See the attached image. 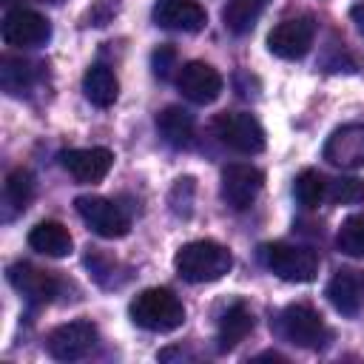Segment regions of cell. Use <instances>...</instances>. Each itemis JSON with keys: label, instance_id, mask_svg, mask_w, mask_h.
Masks as SVG:
<instances>
[{"label": "cell", "instance_id": "28", "mask_svg": "<svg viewBox=\"0 0 364 364\" xmlns=\"http://www.w3.org/2000/svg\"><path fill=\"white\" fill-rule=\"evenodd\" d=\"M350 17H353V23H355L358 34L364 37V0H361V3H355V6L350 9Z\"/></svg>", "mask_w": 364, "mask_h": 364}, {"label": "cell", "instance_id": "1", "mask_svg": "<svg viewBox=\"0 0 364 364\" xmlns=\"http://www.w3.org/2000/svg\"><path fill=\"white\" fill-rule=\"evenodd\" d=\"M173 267L185 282L202 284V282H216L225 273H230L233 256L225 245H219L213 239H196L176 250Z\"/></svg>", "mask_w": 364, "mask_h": 364}, {"label": "cell", "instance_id": "15", "mask_svg": "<svg viewBox=\"0 0 364 364\" xmlns=\"http://www.w3.org/2000/svg\"><path fill=\"white\" fill-rule=\"evenodd\" d=\"M9 282H11V287H14L20 296H26L31 304H46V301H51V299L57 296V287H60L51 273L40 270V267H34V264H28V262L11 264V267H9Z\"/></svg>", "mask_w": 364, "mask_h": 364}, {"label": "cell", "instance_id": "18", "mask_svg": "<svg viewBox=\"0 0 364 364\" xmlns=\"http://www.w3.org/2000/svg\"><path fill=\"white\" fill-rule=\"evenodd\" d=\"M28 245L43 253V256H51V259H65L71 253V233L65 225L54 222V219H46V222H37L31 230H28Z\"/></svg>", "mask_w": 364, "mask_h": 364}, {"label": "cell", "instance_id": "8", "mask_svg": "<svg viewBox=\"0 0 364 364\" xmlns=\"http://www.w3.org/2000/svg\"><path fill=\"white\" fill-rule=\"evenodd\" d=\"M313 40H316V20L310 14H301L282 20L267 34V48L282 60H301L310 51Z\"/></svg>", "mask_w": 364, "mask_h": 364}, {"label": "cell", "instance_id": "25", "mask_svg": "<svg viewBox=\"0 0 364 364\" xmlns=\"http://www.w3.org/2000/svg\"><path fill=\"white\" fill-rule=\"evenodd\" d=\"M31 80H34V65H31V63L11 60V57L3 60V68H0V85H3L9 94H23V88H28Z\"/></svg>", "mask_w": 364, "mask_h": 364}, {"label": "cell", "instance_id": "13", "mask_svg": "<svg viewBox=\"0 0 364 364\" xmlns=\"http://www.w3.org/2000/svg\"><path fill=\"white\" fill-rule=\"evenodd\" d=\"M151 14L159 28L188 31V34L202 31L208 23V14L196 0H156Z\"/></svg>", "mask_w": 364, "mask_h": 364}, {"label": "cell", "instance_id": "12", "mask_svg": "<svg viewBox=\"0 0 364 364\" xmlns=\"http://www.w3.org/2000/svg\"><path fill=\"white\" fill-rule=\"evenodd\" d=\"M324 159L344 171L364 168V122L336 128L324 142Z\"/></svg>", "mask_w": 364, "mask_h": 364}, {"label": "cell", "instance_id": "22", "mask_svg": "<svg viewBox=\"0 0 364 364\" xmlns=\"http://www.w3.org/2000/svg\"><path fill=\"white\" fill-rule=\"evenodd\" d=\"M34 196V176L26 171V168H14L9 176H6V188H3V199L9 205V213L6 219H11L14 213L26 210V205L31 202Z\"/></svg>", "mask_w": 364, "mask_h": 364}, {"label": "cell", "instance_id": "7", "mask_svg": "<svg viewBox=\"0 0 364 364\" xmlns=\"http://www.w3.org/2000/svg\"><path fill=\"white\" fill-rule=\"evenodd\" d=\"M3 43L14 48H37L51 40V23L34 9H9L3 17Z\"/></svg>", "mask_w": 364, "mask_h": 364}, {"label": "cell", "instance_id": "20", "mask_svg": "<svg viewBox=\"0 0 364 364\" xmlns=\"http://www.w3.org/2000/svg\"><path fill=\"white\" fill-rule=\"evenodd\" d=\"M82 91H85V100H88L91 105L108 108V105H114L117 97H119V82H117V77H114V71H111L108 65L97 63V65H91V68L85 71V77H82Z\"/></svg>", "mask_w": 364, "mask_h": 364}, {"label": "cell", "instance_id": "23", "mask_svg": "<svg viewBox=\"0 0 364 364\" xmlns=\"http://www.w3.org/2000/svg\"><path fill=\"white\" fill-rule=\"evenodd\" d=\"M293 193H296V202H299L301 208L313 210V208H318V205L327 199V179H324L318 171L307 168V171H301V173L296 176Z\"/></svg>", "mask_w": 364, "mask_h": 364}, {"label": "cell", "instance_id": "26", "mask_svg": "<svg viewBox=\"0 0 364 364\" xmlns=\"http://www.w3.org/2000/svg\"><path fill=\"white\" fill-rule=\"evenodd\" d=\"M327 199L336 205H355L364 202V182L358 176H338L327 182Z\"/></svg>", "mask_w": 364, "mask_h": 364}, {"label": "cell", "instance_id": "17", "mask_svg": "<svg viewBox=\"0 0 364 364\" xmlns=\"http://www.w3.org/2000/svg\"><path fill=\"white\" fill-rule=\"evenodd\" d=\"M156 131L159 136L171 145V148H191L193 145V134H196V125H193V117L179 108V105H168L156 114Z\"/></svg>", "mask_w": 364, "mask_h": 364}, {"label": "cell", "instance_id": "5", "mask_svg": "<svg viewBox=\"0 0 364 364\" xmlns=\"http://www.w3.org/2000/svg\"><path fill=\"white\" fill-rule=\"evenodd\" d=\"M213 134L219 142L236 154H259L264 148V128L253 114L225 111L213 119Z\"/></svg>", "mask_w": 364, "mask_h": 364}, {"label": "cell", "instance_id": "9", "mask_svg": "<svg viewBox=\"0 0 364 364\" xmlns=\"http://www.w3.org/2000/svg\"><path fill=\"white\" fill-rule=\"evenodd\" d=\"M46 347H48V355L57 361H80L97 347V327L88 318L60 324L57 330H51Z\"/></svg>", "mask_w": 364, "mask_h": 364}, {"label": "cell", "instance_id": "6", "mask_svg": "<svg viewBox=\"0 0 364 364\" xmlns=\"http://www.w3.org/2000/svg\"><path fill=\"white\" fill-rule=\"evenodd\" d=\"M74 208L80 219L102 239H119L131 230V216L105 196H77Z\"/></svg>", "mask_w": 364, "mask_h": 364}, {"label": "cell", "instance_id": "24", "mask_svg": "<svg viewBox=\"0 0 364 364\" xmlns=\"http://www.w3.org/2000/svg\"><path fill=\"white\" fill-rule=\"evenodd\" d=\"M336 245L341 253L353 259H364V213L347 216L336 233Z\"/></svg>", "mask_w": 364, "mask_h": 364}, {"label": "cell", "instance_id": "2", "mask_svg": "<svg viewBox=\"0 0 364 364\" xmlns=\"http://www.w3.org/2000/svg\"><path fill=\"white\" fill-rule=\"evenodd\" d=\"M128 316L142 330L171 333V330L182 327L185 307L168 287H148V290L134 296V301L128 304Z\"/></svg>", "mask_w": 364, "mask_h": 364}, {"label": "cell", "instance_id": "27", "mask_svg": "<svg viewBox=\"0 0 364 364\" xmlns=\"http://www.w3.org/2000/svg\"><path fill=\"white\" fill-rule=\"evenodd\" d=\"M151 63H154V74L165 80V77H171V71L176 68V51H173L171 46H159V48L154 51Z\"/></svg>", "mask_w": 364, "mask_h": 364}, {"label": "cell", "instance_id": "19", "mask_svg": "<svg viewBox=\"0 0 364 364\" xmlns=\"http://www.w3.org/2000/svg\"><path fill=\"white\" fill-rule=\"evenodd\" d=\"M253 330V313L247 310V304L236 301L225 310V316L219 318V330H216V347L222 353L233 350L239 341H245V336Z\"/></svg>", "mask_w": 364, "mask_h": 364}, {"label": "cell", "instance_id": "4", "mask_svg": "<svg viewBox=\"0 0 364 364\" xmlns=\"http://www.w3.org/2000/svg\"><path fill=\"white\" fill-rule=\"evenodd\" d=\"M259 253H262V264L284 282L304 284V282H313L318 273V256L304 245L273 242V245H264Z\"/></svg>", "mask_w": 364, "mask_h": 364}, {"label": "cell", "instance_id": "21", "mask_svg": "<svg viewBox=\"0 0 364 364\" xmlns=\"http://www.w3.org/2000/svg\"><path fill=\"white\" fill-rule=\"evenodd\" d=\"M264 9L267 0H228V6L222 9V23L233 34H247Z\"/></svg>", "mask_w": 364, "mask_h": 364}, {"label": "cell", "instance_id": "10", "mask_svg": "<svg viewBox=\"0 0 364 364\" xmlns=\"http://www.w3.org/2000/svg\"><path fill=\"white\" fill-rule=\"evenodd\" d=\"M262 185H264V173L253 165L233 162L222 171V199L233 210H247L262 193Z\"/></svg>", "mask_w": 364, "mask_h": 364}, {"label": "cell", "instance_id": "14", "mask_svg": "<svg viewBox=\"0 0 364 364\" xmlns=\"http://www.w3.org/2000/svg\"><path fill=\"white\" fill-rule=\"evenodd\" d=\"M60 165L77 182H100L111 171L114 154L108 148H71L60 154Z\"/></svg>", "mask_w": 364, "mask_h": 364}, {"label": "cell", "instance_id": "11", "mask_svg": "<svg viewBox=\"0 0 364 364\" xmlns=\"http://www.w3.org/2000/svg\"><path fill=\"white\" fill-rule=\"evenodd\" d=\"M176 88L182 91V97L193 105H208L222 94V74L202 63V60H191L179 68L176 74Z\"/></svg>", "mask_w": 364, "mask_h": 364}, {"label": "cell", "instance_id": "16", "mask_svg": "<svg viewBox=\"0 0 364 364\" xmlns=\"http://www.w3.org/2000/svg\"><path fill=\"white\" fill-rule=\"evenodd\" d=\"M327 299L341 316H355L364 304V273L355 267H341L327 284Z\"/></svg>", "mask_w": 364, "mask_h": 364}, {"label": "cell", "instance_id": "3", "mask_svg": "<svg viewBox=\"0 0 364 364\" xmlns=\"http://www.w3.org/2000/svg\"><path fill=\"white\" fill-rule=\"evenodd\" d=\"M276 333L304 350H321L330 341V327L324 324L321 313L310 304H290L276 318Z\"/></svg>", "mask_w": 364, "mask_h": 364}]
</instances>
